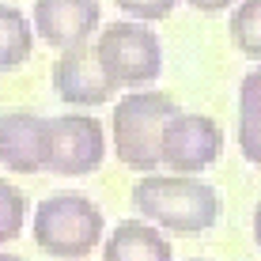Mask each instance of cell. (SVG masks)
I'll list each match as a JSON object with an SVG mask.
<instances>
[{
  "label": "cell",
  "instance_id": "2",
  "mask_svg": "<svg viewBox=\"0 0 261 261\" xmlns=\"http://www.w3.org/2000/svg\"><path fill=\"white\" fill-rule=\"evenodd\" d=\"M31 235L42 254L61 261H80L102 242L106 235V216L91 197L80 193H57L34 208Z\"/></svg>",
  "mask_w": 261,
  "mask_h": 261
},
{
  "label": "cell",
  "instance_id": "8",
  "mask_svg": "<svg viewBox=\"0 0 261 261\" xmlns=\"http://www.w3.org/2000/svg\"><path fill=\"white\" fill-rule=\"evenodd\" d=\"M98 23H102L98 0H34L31 12L34 34L61 53L72 46H84L98 31Z\"/></svg>",
  "mask_w": 261,
  "mask_h": 261
},
{
  "label": "cell",
  "instance_id": "10",
  "mask_svg": "<svg viewBox=\"0 0 261 261\" xmlns=\"http://www.w3.org/2000/svg\"><path fill=\"white\" fill-rule=\"evenodd\" d=\"M102 261H174L170 242L148 220H121L102 242Z\"/></svg>",
  "mask_w": 261,
  "mask_h": 261
},
{
  "label": "cell",
  "instance_id": "19",
  "mask_svg": "<svg viewBox=\"0 0 261 261\" xmlns=\"http://www.w3.org/2000/svg\"><path fill=\"white\" fill-rule=\"evenodd\" d=\"M0 261H23V257H15V254H0Z\"/></svg>",
  "mask_w": 261,
  "mask_h": 261
},
{
  "label": "cell",
  "instance_id": "6",
  "mask_svg": "<svg viewBox=\"0 0 261 261\" xmlns=\"http://www.w3.org/2000/svg\"><path fill=\"white\" fill-rule=\"evenodd\" d=\"M106 159V133L95 114H61L49 118V174L80 178L102 167Z\"/></svg>",
  "mask_w": 261,
  "mask_h": 261
},
{
  "label": "cell",
  "instance_id": "11",
  "mask_svg": "<svg viewBox=\"0 0 261 261\" xmlns=\"http://www.w3.org/2000/svg\"><path fill=\"white\" fill-rule=\"evenodd\" d=\"M34 53V31L31 19L12 4H0V72L19 68Z\"/></svg>",
  "mask_w": 261,
  "mask_h": 261
},
{
  "label": "cell",
  "instance_id": "18",
  "mask_svg": "<svg viewBox=\"0 0 261 261\" xmlns=\"http://www.w3.org/2000/svg\"><path fill=\"white\" fill-rule=\"evenodd\" d=\"M254 239H257V246H261V204L254 208Z\"/></svg>",
  "mask_w": 261,
  "mask_h": 261
},
{
  "label": "cell",
  "instance_id": "3",
  "mask_svg": "<svg viewBox=\"0 0 261 261\" xmlns=\"http://www.w3.org/2000/svg\"><path fill=\"white\" fill-rule=\"evenodd\" d=\"M178 110V102L167 91H129L114 106V155L121 167L151 174L159 170V137L163 121Z\"/></svg>",
  "mask_w": 261,
  "mask_h": 261
},
{
  "label": "cell",
  "instance_id": "13",
  "mask_svg": "<svg viewBox=\"0 0 261 261\" xmlns=\"http://www.w3.org/2000/svg\"><path fill=\"white\" fill-rule=\"evenodd\" d=\"M23 223H27V197L12 182L0 178V242L19 239Z\"/></svg>",
  "mask_w": 261,
  "mask_h": 261
},
{
  "label": "cell",
  "instance_id": "1",
  "mask_svg": "<svg viewBox=\"0 0 261 261\" xmlns=\"http://www.w3.org/2000/svg\"><path fill=\"white\" fill-rule=\"evenodd\" d=\"M133 208L174 235H201L220 220V193L193 174H144L133 186Z\"/></svg>",
  "mask_w": 261,
  "mask_h": 261
},
{
  "label": "cell",
  "instance_id": "12",
  "mask_svg": "<svg viewBox=\"0 0 261 261\" xmlns=\"http://www.w3.org/2000/svg\"><path fill=\"white\" fill-rule=\"evenodd\" d=\"M231 42L242 57L261 61V0H242L231 15Z\"/></svg>",
  "mask_w": 261,
  "mask_h": 261
},
{
  "label": "cell",
  "instance_id": "14",
  "mask_svg": "<svg viewBox=\"0 0 261 261\" xmlns=\"http://www.w3.org/2000/svg\"><path fill=\"white\" fill-rule=\"evenodd\" d=\"M118 4L121 15H129V19H140V23H159L167 19L170 12H174L178 0H114Z\"/></svg>",
  "mask_w": 261,
  "mask_h": 261
},
{
  "label": "cell",
  "instance_id": "17",
  "mask_svg": "<svg viewBox=\"0 0 261 261\" xmlns=\"http://www.w3.org/2000/svg\"><path fill=\"white\" fill-rule=\"evenodd\" d=\"M190 4L197 8V12H223V8H231V4H235V0H190Z\"/></svg>",
  "mask_w": 261,
  "mask_h": 261
},
{
  "label": "cell",
  "instance_id": "16",
  "mask_svg": "<svg viewBox=\"0 0 261 261\" xmlns=\"http://www.w3.org/2000/svg\"><path fill=\"white\" fill-rule=\"evenodd\" d=\"M239 114L261 118V68H254L250 76H242V84H239Z\"/></svg>",
  "mask_w": 261,
  "mask_h": 261
},
{
  "label": "cell",
  "instance_id": "15",
  "mask_svg": "<svg viewBox=\"0 0 261 261\" xmlns=\"http://www.w3.org/2000/svg\"><path fill=\"white\" fill-rule=\"evenodd\" d=\"M239 148L254 167H261V118L239 114Z\"/></svg>",
  "mask_w": 261,
  "mask_h": 261
},
{
  "label": "cell",
  "instance_id": "5",
  "mask_svg": "<svg viewBox=\"0 0 261 261\" xmlns=\"http://www.w3.org/2000/svg\"><path fill=\"white\" fill-rule=\"evenodd\" d=\"M223 151V129L204 114H182L174 110L163 121L159 137V163L170 167L174 174H201L212 167Z\"/></svg>",
  "mask_w": 261,
  "mask_h": 261
},
{
  "label": "cell",
  "instance_id": "7",
  "mask_svg": "<svg viewBox=\"0 0 261 261\" xmlns=\"http://www.w3.org/2000/svg\"><path fill=\"white\" fill-rule=\"evenodd\" d=\"M49 163V118L31 110L0 114V167L12 174H42Z\"/></svg>",
  "mask_w": 261,
  "mask_h": 261
},
{
  "label": "cell",
  "instance_id": "4",
  "mask_svg": "<svg viewBox=\"0 0 261 261\" xmlns=\"http://www.w3.org/2000/svg\"><path fill=\"white\" fill-rule=\"evenodd\" d=\"M95 57L102 65L106 80L114 87H144L155 84L163 72V46L159 34L148 23H110L98 31L95 42Z\"/></svg>",
  "mask_w": 261,
  "mask_h": 261
},
{
  "label": "cell",
  "instance_id": "9",
  "mask_svg": "<svg viewBox=\"0 0 261 261\" xmlns=\"http://www.w3.org/2000/svg\"><path fill=\"white\" fill-rule=\"evenodd\" d=\"M53 91L68 106H102L114 98L118 87L106 80L95 49L84 42V46H72L53 61Z\"/></svg>",
  "mask_w": 261,
  "mask_h": 261
}]
</instances>
